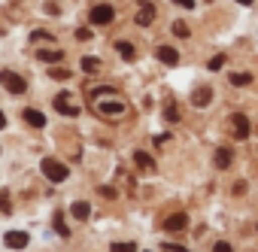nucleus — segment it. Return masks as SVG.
<instances>
[{
	"label": "nucleus",
	"instance_id": "nucleus-13",
	"mask_svg": "<svg viewBox=\"0 0 258 252\" xmlns=\"http://www.w3.org/2000/svg\"><path fill=\"white\" fill-rule=\"evenodd\" d=\"M210 100H213V88H198V91L191 94V103H195V106H207Z\"/></svg>",
	"mask_w": 258,
	"mask_h": 252
},
{
	"label": "nucleus",
	"instance_id": "nucleus-28",
	"mask_svg": "<svg viewBox=\"0 0 258 252\" xmlns=\"http://www.w3.org/2000/svg\"><path fill=\"white\" fill-rule=\"evenodd\" d=\"M0 213H10V195L0 192Z\"/></svg>",
	"mask_w": 258,
	"mask_h": 252
},
{
	"label": "nucleus",
	"instance_id": "nucleus-10",
	"mask_svg": "<svg viewBox=\"0 0 258 252\" xmlns=\"http://www.w3.org/2000/svg\"><path fill=\"white\" fill-rule=\"evenodd\" d=\"M185 225H188V216L185 213H173V216L164 219V231H182Z\"/></svg>",
	"mask_w": 258,
	"mask_h": 252
},
{
	"label": "nucleus",
	"instance_id": "nucleus-30",
	"mask_svg": "<svg viewBox=\"0 0 258 252\" xmlns=\"http://www.w3.org/2000/svg\"><path fill=\"white\" fill-rule=\"evenodd\" d=\"M164 249H167V252H188L185 246H173V243H164Z\"/></svg>",
	"mask_w": 258,
	"mask_h": 252
},
{
	"label": "nucleus",
	"instance_id": "nucleus-27",
	"mask_svg": "<svg viewBox=\"0 0 258 252\" xmlns=\"http://www.w3.org/2000/svg\"><path fill=\"white\" fill-rule=\"evenodd\" d=\"M76 40H79V43H88V40H91V28H79V31H76Z\"/></svg>",
	"mask_w": 258,
	"mask_h": 252
},
{
	"label": "nucleus",
	"instance_id": "nucleus-24",
	"mask_svg": "<svg viewBox=\"0 0 258 252\" xmlns=\"http://www.w3.org/2000/svg\"><path fill=\"white\" fill-rule=\"evenodd\" d=\"M31 40L37 43V40H46V43H55V34H49V31H34L31 34Z\"/></svg>",
	"mask_w": 258,
	"mask_h": 252
},
{
	"label": "nucleus",
	"instance_id": "nucleus-21",
	"mask_svg": "<svg viewBox=\"0 0 258 252\" xmlns=\"http://www.w3.org/2000/svg\"><path fill=\"white\" fill-rule=\"evenodd\" d=\"M252 76L249 73H231V85H249Z\"/></svg>",
	"mask_w": 258,
	"mask_h": 252
},
{
	"label": "nucleus",
	"instance_id": "nucleus-5",
	"mask_svg": "<svg viewBox=\"0 0 258 252\" xmlns=\"http://www.w3.org/2000/svg\"><path fill=\"white\" fill-rule=\"evenodd\" d=\"M52 103H55V109H58L61 115H79V106H73V103H70L67 91H61V94H58V97H55Z\"/></svg>",
	"mask_w": 258,
	"mask_h": 252
},
{
	"label": "nucleus",
	"instance_id": "nucleus-22",
	"mask_svg": "<svg viewBox=\"0 0 258 252\" xmlns=\"http://www.w3.org/2000/svg\"><path fill=\"white\" fill-rule=\"evenodd\" d=\"M164 118H167V121H179V112H176V103H173V100L164 106Z\"/></svg>",
	"mask_w": 258,
	"mask_h": 252
},
{
	"label": "nucleus",
	"instance_id": "nucleus-11",
	"mask_svg": "<svg viewBox=\"0 0 258 252\" xmlns=\"http://www.w3.org/2000/svg\"><path fill=\"white\" fill-rule=\"evenodd\" d=\"M22 115H25V121H28V124H34V128H46V115H43L37 106H28Z\"/></svg>",
	"mask_w": 258,
	"mask_h": 252
},
{
	"label": "nucleus",
	"instance_id": "nucleus-26",
	"mask_svg": "<svg viewBox=\"0 0 258 252\" xmlns=\"http://www.w3.org/2000/svg\"><path fill=\"white\" fill-rule=\"evenodd\" d=\"M49 76H52V79H70V70H61V67H52V70H49Z\"/></svg>",
	"mask_w": 258,
	"mask_h": 252
},
{
	"label": "nucleus",
	"instance_id": "nucleus-15",
	"mask_svg": "<svg viewBox=\"0 0 258 252\" xmlns=\"http://www.w3.org/2000/svg\"><path fill=\"white\" fill-rule=\"evenodd\" d=\"M70 213H73V216H76V219H82V222H85V219H88V216H91V207H88V204H85V201H76V204H73V207H70Z\"/></svg>",
	"mask_w": 258,
	"mask_h": 252
},
{
	"label": "nucleus",
	"instance_id": "nucleus-18",
	"mask_svg": "<svg viewBox=\"0 0 258 252\" xmlns=\"http://www.w3.org/2000/svg\"><path fill=\"white\" fill-rule=\"evenodd\" d=\"M216 167H219V170L231 167V149H219V152H216Z\"/></svg>",
	"mask_w": 258,
	"mask_h": 252
},
{
	"label": "nucleus",
	"instance_id": "nucleus-2",
	"mask_svg": "<svg viewBox=\"0 0 258 252\" xmlns=\"http://www.w3.org/2000/svg\"><path fill=\"white\" fill-rule=\"evenodd\" d=\"M0 85H4L10 94H25L28 91V82L19 73H13V70H0Z\"/></svg>",
	"mask_w": 258,
	"mask_h": 252
},
{
	"label": "nucleus",
	"instance_id": "nucleus-25",
	"mask_svg": "<svg viewBox=\"0 0 258 252\" xmlns=\"http://www.w3.org/2000/svg\"><path fill=\"white\" fill-rule=\"evenodd\" d=\"M173 34H176V37H182V40H185V37H188V34H191V31H188V25H182V22H176V25H173Z\"/></svg>",
	"mask_w": 258,
	"mask_h": 252
},
{
	"label": "nucleus",
	"instance_id": "nucleus-29",
	"mask_svg": "<svg viewBox=\"0 0 258 252\" xmlns=\"http://www.w3.org/2000/svg\"><path fill=\"white\" fill-rule=\"evenodd\" d=\"M213 252H231V243H225V240H219V243L213 246Z\"/></svg>",
	"mask_w": 258,
	"mask_h": 252
},
{
	"label": "nucleus",
	"instance_id": "nucleus-1",
	"mask_svg": "<svg viewBox=\"0 0 258 252\" xmlns=\"http://www.w3.org/2000/svg\"><path fill=\"white\" fill-rule=\"evenodd\" d=\"M40 170H43V176L49 179V182H64L67 179V164H61L58 158H43L40 161Z\"/></svg>",
	"mask_w": 258,
	"mask_h": 252
},
{
	"label": "nucleus",
	"instance_id": "nucleus-4",
	"mask_svg": "<svg viewBox=\"0 0 258 252\" xmlns=\"http://www.w3.org/2000/svg\"><path fill=\"white\" fill-rule=\"evenodd\" d=\"M152 19H155V7L149 4V0H143V4L137 7V25H140V28H149Z\"/></svg>",
	"mask_w": 258,
	"mask_h": 252
},
{
	"label": "nucleus",
	"instance_id": "nucleus-6",
	"mask_svg": "<svg viewBox=\"0 0 258 252\" xmlns=\"http://www.w3.org/2000/svg\"><path fill=\"white\" fill-rule=\"evenodd\" d=\"M155 55H158V61H161V64H167V67H176V64H179V52H176L173 46H158V52H155Z\"/></svg>",
	"mask_w": 258,
	"mask_h": 252
},
{
	"label": "nucleus",
	"instance_id": "nucleus-23",
	"mask_svg": "<svg viewBox=\"0 0 258 252\" xmlns=\"http://www.w3.org/2000/svg\"><path fill=\"white\" fill-rule=\"evenodd\" d=\"M55 231H58V234H61V237H70V228H67V222H64V219H61V213H58V216H55Z\"/></svg>",
	"mask_w": 258,
	"mask_h": 252
},
{
	"label": "nucleus",
	"instance_id": "nucleus-16",
	"mask_svg": "<svg viewBox=\"0 0 258 252\" xmlns=\"http://www.w3.org/2000/svg\"><path fill=\"white\" fill-rule=\"evenodd\" d=\"M115 49H118V55H121L124 61H134V55H137V52H134V46H131V43H124V40H118V43H115Z\"/></svg>",
	"mask_w": 258,
	"mask_h": 252
},
{
	"label": "nucleus",
	"instance_id": "nucleus-9",
	"mask_svg": "<svg viewBox=\"0 0 258 252\" xmlns=\"http://www.w3.org/2000/svg\"><path fill=\"white\" fill-rule=\"evenodd\" d=\"M97 109L103 115H121L124 112V103L121 100H97Z\"/></svg>",
	"mask_w": 258,
	"mask_h": 252
},
{
	"label": "nucleus",
	"instance_id": "nucleus-3",
	"mask_svg": "<svg viewBox=\"0 0 258 252\" xmlns=\"http://www.w3.org/2000/svg\"><path fill=\"white\" fill-rule=\"evenodd\" d=\"M88 19H91L94 25H109V22L115 19V10H112L109 4H97V7L88 13Z\"/></svg>",
	"mask_w": 258,
	"mask_h": 252
},
{
	"label": "nucleus",
	"instance_id": "nucleus-14",
	"mask_svg": "<svg viewBox=\"0 0 258 252\" xmlns=\"http://www.w3.org/2000/svg\"><path fill=\"white\" fill-rule=\"evenodd\" d=\"M79 67H82V73H100V58L88 55V58H82V61H79Z\"/></svg>",
	"mask_w": 258,
	"mask_h": 252
},
{
	"label": "nucleus",
	"instance_id": "nucleus-20",
	"mask_svg": "<svg viewBox=\"0 0 258 252\" xmlns=\"http://www.w3.org/2000/svg\"><path fill=\"white\" fill-rule=\"evenodd\" d=\"M222 67H225V55H216V58H210V61H207V70H213V73H216V70H222Z\"/></svg>",
	"mask_w": 258,
	"mask_h": 252
},
{
	"label": "nucleus",
	"instance_id": "nucleus-33",
	"mask_svg": "<svg viewBox=\"0 0 258 252\" xmlns=\"http://www.w3.org/2000/svg\"><path fill=\"white\" fill-rule=\"evenodd\" d=\"M4 128H7V115H4V112H0V131H4Z\"/></svg>",
	"mask_w": 258,
	"mask_h": 252
},
{
	"label": "nucleus",
	"instance_id": "nucleus-35",
	"mask_svg": "<svg viewBox=\"0 0 258 252\" xmlns=\"http://www.w3.org/2000/svg\"><path fill=\"white\" fill-rule=\"evenodd\" d=\"M0 34H4V28H0Z\"/></svg>",
	"mask_w": 258,
	"mask_h": 252
},
{
	"label": "nucleus",
	"instance_id": "nucleus-8",
	"mask_svg": "<svg viewBox=\"0 0 258 252\" xmlns=\"http://www.w3.org/2000/svg\"><path fill=\"white\" fill-rule=\"evenodd\" d=\"M231 121H234V137L237 140H246L249 137V118L237 112V115H231Z\"/></svg>",
	"mask_w": 258,
	"mask_h": 252
},
{
	"label": "nucleus",
	"instance_id": "nucleus-12",
	"mask_svg": "<svg viewBox=\"0 0 258 252\" xmlns=\"http://www.w3.org/2000/svg\"><path fill=\"white\" fill-rule=\"evenodd\" d=\"M37 58L46 61V64H61L64 61V52H58V49H37Z\"/></svg>",
	"mask_w": 258,
	"mask_h": 252
},
{
	"label": "nucleus",
	"instance_id": "nucleus-19",
	"mask_svg": "<svg viewBox=\"0 0 258 252\" xmlns=\"http://www.w3.org/2000/svg\"><path fill=\"white\" fill-rule=\"evenodd\" d=\"M109 252H137V243H112Z\"/></svg>",
	"mask_w": 258,
	"mask_h": 252
},
{
	"label": "nucleus",
	"instance_id": "nucleus-31",
	"mask_svg": "<svg viewBox=\"0 0 258 252\" xmlns=\"http://www.w3.org/2000/svg\"><path fill=\"white\" fill-rule=\"evenodd\" d=\"M173 4H179L182 10H191V7H195V0H173Z\"/></svg>",
	"mask_w": 258,
	"mask_h": 252
},
{
	"label": "nucleus",
	"instance_id": "nucleus-17",
	"mask_svg": "<svg viewBox=\"0 0 258 252\" xmlns=\"http://www.w3.org/2000/svg\"><path fill=\"white\" fill-rule=\"evenodd\" d=\"M134 161H137V164H140L143 170H152V167H155V161H152V155H149V152H140V149L134 152Z\"/></svg>",
	"mask_w": 258,
	"mask_h": 252
},
{
	"label": "nucleus",
	"instance_id": "nucleus-34",
	"mask_svg": "<svg viewBox=\"0 0 258 252\" xmlns=\"http://www.w3.org/2000/svg\"><path fill=\"white\" fill-rule=\"evenodd\" d=\"M237 4H243V7H249V4H255V0H237Z\"/></svg>",
	"mask_w": 258,
	"mask_h": 252
},
{
	"label": "nucleus",
	"instance_id": "nucleus-7",
	"mask_svg": "<svg viewBox=\"0 0 258 252\" xmlns=\"http://www.w3.org/2000/svg\"><path fill=\"white\" fill-rule=\"evenodd\" d=\"M28 240H31V237H28L25 231H10V234H4V243H7L10 249H25Z\"/></svg>",
	"mask_w": 258,
	"mask_h": 252
},
{
	"label": "nucleus",
	"instance_id": "nucleus-32",
	"mask_svg": "<svg viewBox=\"0 0 258 252\" xmlns=\"http://www.w3.org/2000/svg\"><path fill=\"white\" fill-rule=\"evenodd\" d=\"M46 13H49V16H58L61 10H58V4H46Z\"/></svg>",
	"mask_w": 258,
	"mask_h": 252
}]
</instances>
